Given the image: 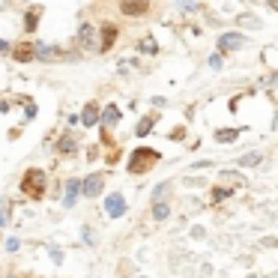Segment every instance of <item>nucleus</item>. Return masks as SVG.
<instances>
[{"instance_id": "obj_10", "label": "nucleus", "mask_w": 278, "mask_h": 278, "mask_svg": "<svg viewBox=\"0 0 278 278\" xmlns=\"http://www.w3.org/2000/svg\"><path fill=\"white\" fill-rule=\"evenodd\" d=\"M78 45L81 48H93V27L90 24H81L78 27Z\"/></svg>"}, {"instance_id": "obj_15", "label": "nucleus", "mask_w": 278, "mask_h": 278, "mask_svg": "<svg viewBox=\"0 0 278 278\" xmlns=\"http://www.w3.org/2000/svg\"><path fill=\"white\" fill-rule=\"evenodd\" d=\"M102 120H105V123H117V120H120V111H117L114 105H108L105 114H102Z\"/></svg>"}, {"instance_id": "obj_12", "label": "nucleus", "mask_w": 278, "mask_h": 278, "mask_svg": "<svg viewBox=\"0 0 278 278\" xmlns=\"http://www.w3.org/2000/svg\"><path fill=\"white\" fill-rule=\"evenodd\" d=\"M78 191H81V183H78V180H69V183H66V201H63V204H66V207H72Z\"/></svg>"}, {"instance_id": "obj_20", "label": "nucleus", "mask_w": 278, "mask_h": 278, "mask_svg": "<svg viewBox=\"0 0 278 278\" xmlns=\"http://www.w3.org/2000/svg\"><path fill=\"white\" fill-rule=\"evenodd\" d=\"M141 51L153 54V51H155V42H153V39H144V42H141Z\"/></svg>"}, {"instance_id": "obj_22", "label": "nucleus", "mask_w": 278, "mask_h": 278, "mask_svg": "<svg viewBox=\"0 0 278 278\" xmlns=\"http://www.w3.org/2000/svg\"><path fill=\"white\" fill-rule=\"evenodd\" d=\"M180 9H185V12L194 9V0H180Z\"/></svg>"}, {"instance_id": "obj_4", "label": "nucleus", "mask_w": 278, "mask_h": 278, "mask_svg": "<svg viewBox=\"0 0 278 278\" xmlns=\"http://www.w3.org/2000/svg\"><path fill=\"white\" fill-rule=\"evenodd\" d=\"M102 183H105L102 174H90V177L81 183V191H84L87 197H99V194H102Z\"/></svg>"}, {"instance_id": "obj_2", "label": "nucleus", "mask_w": 278, "mask_h": 278, "mask_svg": "<svg viewBox=\"0 0 278 278\" xmlns=\"http://www.w3.org/2000/svg\"><path fill=\"white\" fill-rule=\"evenodd\" d=\"M21 188H24V194H30V197H42L45 194V174L42 171H27L24 174V180H21Z\"/></svg>"}, {"instance_id": "obj_3", "label": "nucleus", "mask_w": 278, "mask_h": 278, "mask_svg": "<svg viewBox=\"0 0 278 278\" xmlns=\"http://www.w3.org/2000/svg\"><path fill=\"white\" fill-rule=\"evenodd\" d=\"M120 12L123 15H147L150 0H120Z\"/></svg>"}, {"instance_id": "obj_19", "label": "nucleus", "mask_w": 278, "mask_h": 278, "mask_svg": "<svg viewBox=\"0 0 278 278\" xmlns=\"http://www.w3.org/2000/svg\"><path fill=\"white\" fill-rule=\"evenodd\" d=\"M257 162H260V153H248L246 158H243V165H246V168H251V165H257Z\"/></svg>"}, {"instance_id": "obj_21", "label": "nucleus", "mask_w": 278, "mask_h": 278, "mask_svg": "<svg viewBox=\"0 0 278 278\" xmlns=\"http://www.w3.org/2000/svg\"><path fill=\"white\" fill-rule=\"evenodd\" d=\"M213 197H216V201H224V197H227V188H216Z\"/></svg>"}, {"instance_id": "obj_24", "label": "nucleus", "mask_w": 278, "mask_h": 278, "mask_svg": "<svg viewBox=\"0 0 278 278\" xmlns=\"http://www.w3.org/2000/svg\"><path fill=\"white\" fill-rule=\"evenodd\" d=\"M6 218H9V216H6V213H3V210H0V224H6Z\"/></svg>"}, {"instance_id": "obj_9", "label": "nucleus", "mask_w": 278, "mask_h": 278, "mask_svg": "<svg viewBox=\"0 0 278 278\" xmlns=\"http://www.w3.org/2000/svg\"><path fill=\"white\" fill-rule=\"evenodd\" d=\"M12 57L18 63H30L33 57H36V54H33V45H27V42H24V45H15V48H12Z\"/></svg>"}, {"instance_id": "obj_18", "label": "nucleus", "mask_w": 278, "mask_h": 278, "mask_svg": "<svg viewBox=\"0 0 278 278\" xmlns=\"http://www.w3.org/2000/svg\"><path fill=\"white\" fill-rule=\"evenodd\" d=\"M150 129H153V120H141V123H138V129H135V132H138V135H147V132H150Z\"/></svg>"}, {"instance_id": "obj_8", "label": "nucleus", "mask_w": 278, "mask_h": 278, "mask_svg": "<svg viewBox=\"0 0 278 278\" xmlns=\"http://www.w3.org/2000/svg\"><path fill=\"white\" fill-rule=\"evenodd\" d=\"M33 54L39 60H57L60 57V48H51V45H33Z\"/></svg>"}, {"instance_id": "obj_14", "label": "nucleus", "mask_w": 278, "mask_h": 278, "mask_svg": "<svg viewBox=\"0 0 278 278\" xmlns=\"http://www.w3.org/2000/svg\"><path fill=\"white\" fill-rule=\"evenodd\" d=\"M75 150H78V144H75V138H72V135L60 138V153H75Z\"/></svg>"}, {"instance_id": "obj_6", "label": "nucleus", "mask_w": 278, "mask_h": 278, "mask_svg": "<svg viewBox=\"0 0 278 278\" xmlns=\"http://www.w3.org/2000/svg\"><path fill=\"white\" fill-rule=\"evenodd\" d=\"M105 210H108L111 218H120L126 213V201L120 197V194H108V197H105Z\"/></svg>"}, {"instance_id": "obj_1", "label": "nucleus", "mask_w": 278, "mask_h": 278, "mask_svg": "<svg viewBox=\"0 0 278 278\" xmlns=\"http://www.w3.org/2000/svg\"><path fill=\"white\" fill-rule=\"evenodd\" d=\"M155 162H158V153L155 150H147V147H138L132 158H129V171L132 174H144V171H150Z\"/></svg>"}, {"instance_id": "obj_16", "label": "nucleus", "mask_w": 278, "mask_h": 278, "mask_svg": "<svg viewBox=\"0 0 278 278\" xmlns=\"http://www.w3.org/2000/svg\"><path fill=\"white\" fill-rule=\"evenodd\" d=\"M236 135H240V132H236V129H224V132H221V129H218V132H216V138H218V141H224V144H227V141H233V138H236Z\"/></svg>"}, {"instance_id": "obj_7", "label": "nucleus", "mask_w": 278, "mask_h": 278, "mask_svg": "<svg viewBox=\"0 0 278 278\" xmlns=\"http://www.w3.org/2000/svg\"><path fill=\"white\" fill-rule=\"evenodd\" d=\"M114 39H117V27H114V24H102V39H99V51H111Z\"/></svg>"}, {"instance_id": "obj_13", "label": "nucleus", "mask_w": 278, "mask_h": 278, "mask_svg": "<svg viewBox=\"0 0 278 278\" xmlns=\"http://www.w3.org/2000/svg\"><path fill=\"white\" fill-rule=\"evenodd\" d=\"M39 15H42V9H39V6H33L30 12H27V18H24L27 30H36V24H39Z\"/></svg>"}, {"instance_id": "obj_11", "label": "nucleus", "mask_w": 278, "mask_h": 278, "mask_svg": "<svg viewBox=\"0 0 278 278\" xmlns=\"http://www.w3.org/2000/svg\"><path fill=\"white\" fill-rule=\"evenodd\" d=\"M81 123H84V126H96V123H99V108H96L93 102L84 108V114H81Z\"/></svg>"}, {"instance_id": "obj_17", "label": "nucleus", "mask_w": 278, "mask_h": 278, "mask_svg": "<svg viewBox=\"0 0 278 278\" xmlns=\"http://www.w3.org/2000/svg\"><path fill=\"white\" fill-rule=\"evenodd\" d=\"M168 213H171V210H168V207L158 201V204H155V210H153V216H155V218H168Z\"/></svg>"}, {"instance_id": "obj_25", "label": "nucleus", "mask_w": 278, "mask_h": 278, "mask_svg": "<svg viewBox=\"0 0 278 278\" xmlns=\"http://www.w3.org/2000/svg\"><path fill=\"white\" fill-rule=\"evenodd\" d=\"M266 3H269V6H272V9L278 12V0H266Z\"/></svg>"}, {"instance_id": "obj_5", "label": "nucleus", "mask_w": 278, "mask_h": 278, "mask_svg": "<svg viewBox=\"0 0 278 278\" xmlns=\"http://www.w3.org/2000/svg\"><path fill=\"white\" fill-rule=\"evenodd\" d=\"M246 45V36H240V33H224L221 39H218V48L221 51H236V48H243Z\"/></svg>"}, {"instance_id": "obj_23", "label": "nucleus", "mask_w": 278, "mask_h": 278, "mask_svg": "<svg viewBox=\"0 0 278 278\" xmlns=\"http://www.w3.org/2000/svg\"><path fill=\"white\" fill-rule=\"evenodd\" d=\"M6 51H9V45H6V42H0V54H6Z\"/></svg>"}]
</instances>
